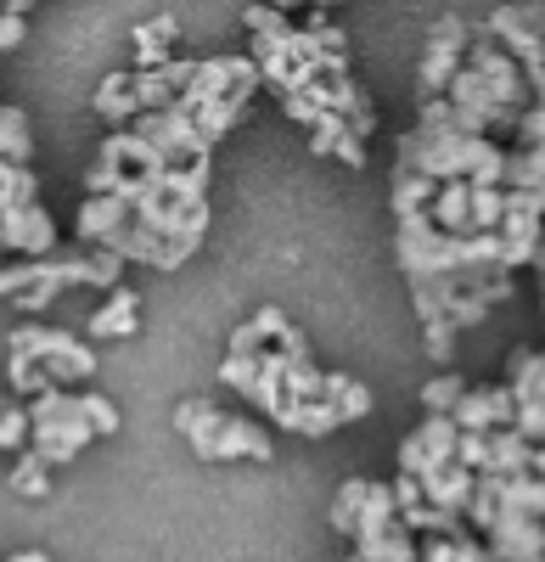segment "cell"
Wrapping results in <instances>:
<instances>
[{
    "instance_id": "obj_26",
    "label": "cell",
    "mask_w": 545,
    "mask_h": 562,
    "mask_svg": "<svg viewBox=\"0 0 545 562\" xmlns=\"http://www.w3.org/2000/svg\"><path fill=\"white\" fill-rule=\"evenodd\" d=\"M12 360H7V383H12V394L18 400H34L39 389H52L57 378L45 371V360H34V355H18V349H7Z\"/></svg>"
},
{
    "instance_id": "obj_13",
    "label": "cell",
    "mask_w": 545,
    "mask_h": 562,
    "mask_svg": "<svg viewBox=\"0 0 545 562\" xmlns=\"http://www.w3.org/2000/svg\"><path fill=\"white\" fill-rule=\"evenodd\" d=\"M507 186L545 198V68H534V102L507 140Z\"/></svg>"
},
{
    "instance_id": "obj_2",
    "label": "cell",
    "mask_w": 545,
    "mask_h": 562,
    "mask_svg": "<svg viewBox=\"0 0 545 562\" xmlns=\"http://www.w3.org/2000/svg\"><path fill=\"white\" fill-rule=\"evenodd\" d=\"M219 383L237 389L248 405H259L264 422H276L282 434L298 439H327L343 422L321 400L327 394V371L315 366L309 338L282 315V310H253L219 360Z\"/></svg>"
},
{
    "instance_id": "obj_21",
    "label": "cell",
    "mask_w": 545,
    "mask_h": 562,
    "mask_svg": "<svg viewBox=\"0 0 545 562\" xmlns=\"http://www.w3.org/2000/svg\"><path fill=\"white\" fill-rule=\"evenodd\" d=\"M96 119L107 124V130H118V124H129L135 113H141V90H135V68H124V74H107L102 85H96Z\"/></svg>"
},
{
    "instance_id": "obj_12",
    "label": "cell",
    "mask_w": 545,
    "mask_h": 562,
    "mask_svg": "<svg viewBox=\"0 0 545 562\" xmlns=\"http://www.w3.org/2000/svg\"><path fill=\"white\" fill-rule=\"evenodd\" d=\"M7 349L45 360V371H52L57 383H68V389L96 378V355H90V344L73 338V333H63V326H39V321H29V326H18V333L7 338Z\"/></svg>"
},
{
    "instance_id": "obj_15",
    "label": "cell",
    "mask_w": 545,
    "mask_h": 562,
    "mask_svg": "<svg viewBox=\"0 0 545 562\" xmlns=\"http://www.w3.org/2000/svg\"><path fill=\"white\" fill-rule=\"evenodd\" d=\"M507 383L518 394V428L529 439H545V349H512Z\"/></svg>"
},
{
    "instance_id": "obj_22",
    "label": "cell",
    "mask_w": 545,
    "mask_h": 562,
    "mask_svg": "<svg viewBox=\"0 0 545 562\" xmlns=\"http://www.w3.org/2000/svg\"><path fill=\"white\" fill-rule=\"evenodd\" d=\"M135 326H141V299L129 288H107V304L84 321V333L90 338H129Z\"/></svg>"
},
{
    "instance_id": "obj_16",
    "label": "cell",
    "mask_w": 545,
    "mask_h": 562,
    "mask_svg": "<svg viewBox=\"0 0 545 562\" xmlns=\"http://www.w3.org/2000/svg\"><path fill=\"white\" fill-rule=\"evenodd\" d=\"M450 416H456L462 428H478V434L512 428V422H518V394H512V383H467L462 405Z\"/></svg>"
},
{
    "instance_id": "obj_33",
    "label": "cell",
    "mask_w": 545,
    "mask_h": 562,
    "mask_svg": "<svg viewBox=\"0 0 545 562\" xmlns=\"http://www.w3.org/2000/svg\"><path fill=\"white\" fill-rule=\"evenodd\" d=\"M270 7H282V12H304V7H321V0H270Z\"/></svg>"
},
{
    "instance_id": "obj_11",
    "label": "cell",
    "mask_w": 545,
    "mask_h": 562,
    "mask_svg": "<svg viewBox=\"0 0 545 562\" xmlns=\"http://www.w3.org/2000/svg\"><path fill=\"white\" fill-rule=\"evenodd\" d=\"M90 439H102L96 416H90V394H68V383H52L29 400V445L52 467H68Z\"/></svg>"
},
{
    "instance_id": "obj_27",
    "label": "cell",
    "mask_w": 545,
    "mask_h": 562,
    "mask_svg": "<svg viewBox=\"0 0 545 562\" xmlns=\"http://www.w3.org/2000/svg\"><path fill=\"white\" fill-rule=\"evenodd\" d=\"M0 158H18V164L34 158L29 119H23V108H7V102H0Z\"/></svg>"
},
{
    "instance_id": "obj_7",
    "label": "cell",
    "mask_w": 545,
    "mask_h": 562,
    "mask_svg": "<svg viewBox=\"0 0 545 562\" xmlns=\"http://www.w3.org/2000/svg\"><path fill=\"white\" fill-rule=\"evenodd\" d=\"M394 164L433 180H507V140L450 119H417L405 135H394Z\"/></svg>"
},
{
    "instance_id": "obj_35",
    "label": "cell",
    "mask_w": 545,
    "mask_h": 562,
    "mask_svg": "<svg viewBox=\"0 0 545 562\" xmlns=\"http://www.w3.org/2000/svg\"><path fill=\"white\" fill-rule=\"evenodd\" d=\"M327 7H343V0H321V12H327Z\"/></svg>"
},
{
    "instance_id": "obj_14",
    "label": "cell",
    "mask_w": 545,
    "mask_h": 562,
    "mask_svg": "<svg viewBox=\"0 0 545 562\" xmlns=\"http://www.w3.org/2000/svg\"><path fill=\"white\" fill-rule=\"evenodd\" d=\"M467 34H473V23H467V18H456V12L433 18L428 45H422V63H417V102L444 97L450 74H456V68H462V57H467Z\"/></svg>"
},
{
    "instance_id": "obj_9",
    "label": "cell",
    "mask_w": 545,
    "mask_h": 562,
    "mask_svg": "<svg viewBox=\"0 0 545 562\" xmlns=\"http://www.w3.org/2000/svg\"><path fill=\"white\" fill-rule=\"evenodd\" d=\"M259 90H264V74H259L253 52H225V57H203V63H197L192 85L180 90L174 108L192 113V124L219 147V140L248 119V108H253Z\"/></svg>"
},
{
    "instance_id": "obj_24",
    "label": "cell",
    "mask_w": 545,
    "mask_h": 562,
    "mask_svg": "<svg viewBox=\"0 0 545 562\" xmlns=\"http://www.w3.org/2000/svg\"><path fill=\"white\" fill-rule=\"evenodd\" d=\"M332 411H338V422H360V416H372V389L366 383H354L349 371H327V394H321Z\"/></svg>"
},
{
    "instance_id": "obj_4",
    "label": "cell",
    "mask_w": 545,
    "mask_h": 562,
    "mask_svg": "<svg viewBox=\"0 0 545 562\" xmlns=\"http://www.w3.org/2000/svg\"><path fill=\"white\" fill-rule=\"evenodd\" d=\"M242 29H248V52H253L264 85L276 90V102L293 97V90H304L315 74L349 68V34L332 29L321 18V7H315L309 23H293V12L270 7V0H253V7L242 12Z\"/></svg>"
},
{
    "instance_id": "obj_10",
    "label": "cell",
    "mask_w": 545,
    "mask_h": 562,
    "mask_svg": "<svg viewBox=\"0 0 545 562\" xmlns=\"http://www.w3.org/2000/svg\"><path fill=\"white\" fill-rule=\"evenodd\" d=\"M174 434L197 450V461H270L276 445L253 416L225 411L214 400H180L174 405Z\"/></svg>"
},
{
    "instance_id": "obj_20",
    "label": "cell",
    "mask_w": 545,
    "mask_h": 562,
    "mask_svg": "<svg viewBox=\"0 0 545 562\" xmlns=\"http://www.w3.org/2000/svg\"><path fill=\"white\" fill-rule=\"evenodd\" d=\"M192 74H197V63H180V57H169L163 68H135L141 113H147V108H174V102H180V90L192 85Z\"/></svg>"
},
{
    "instance_id": "obj_31",
    "label": "cell",
    "mask_w": 545,
    "mask_h": 562,
    "mask_svg": "<svg viewBox=\"0 0 545 562\" xmlns=\"http://www.w3.org/2000/svg\"><path fill=\"white\" fill-rule=\"evenodd\" d=\"M529 270H534V281H540V310H545V237H540V248H534Z\"/></svg>"
},
{
    "instance_id": "obj_1",
    "label": "cell",
    "mask_w": 545,
    "mask_h": 562,
    "mask_svg": "<svg viewBox=\"0 0 545 562\" xmlns=\"http://www.w3.org/2000/svg\"><path fill=\"white\" fill-rule=\"evenodd\" d=\"M394 259L411 288L422 321H456L462 333L478 326L495 304L518 293V265L501 231L456 237L428 214H394Z\"/></svg>"
},
{
    "instance_id": "obj_30",
    "label": "cell",
    "mask_w": 545,
    "mask_h": 562,
    "mask_svg": "<svg viewBox=\"0 0 545 562\" xmlns=\"http://www.w3.org/2000/svg\"><path fill=\"white\" fill-rule=\"evenodd\" d=\"M29 12H7L0 7V52H12V45H23V34H29V23H23Z\"/></svg>"
},
{
    "instance_id": "obj_28",
    "label": "cell",
    "mask_w": 545,
    "mask_h": 562,
    "mask_svg": "<svg viewBox=\"0 0 545 562\" xmlns=\"http://www.w3.org/2000/svg\"><path fill=\"white\" fill-rule=\"evenodd\" d=\"M467 394V378H456L450 366H439V378L422 383V411H456Z\"/></svg>"
},
{
    "instance_id": "obj_19",
    "label": "cell",
    "mask_w": 545,
    "mask_h": 562,
    "mask_svg": "<svg viewBox=\"0 0 545 562\" xmlns=\"http://www.w3.org/2000/svg\"><path fill=\"white\" fill-rule=\"evenodd\" d=\"M495 34H501V45H507V52L518 57V63H529V68H545V34L523 18V7H518V0H501V7H495L489 18H484Z\"/></svg>"
},
{
    "instance_id": "obj_32",
    "label": "cell",
    "mask_w": 545,
    "mask_h": 562,
    "mask_svg": "<svg viewBox=\"0 0 545 562\" xmlns=\"http://www.w3.org/2000/svg\"><path fill=\"white\" fill-rule=\"evenodd\" d=\"M518 7H523V18H529V23L545 34V0H518Z\"/></svg>"
},
{
    "instance_id": "obj_6",
    "label": "cell",
    "mask_w": 545,
    "mask_h": 562,
    "mask_svg": "<svg viewBox=\"0 0 545 562\" xmlns=\"http://www.w3.org/2000/svg\"><path fill=\"white\" fill-rule=\"evenodd\" d=\"M467 524L489 546V557H507V562L545 557V479L534 467L478 473L473 501H467Z\"/></svg>"
},
{
    "instance_id": "obj_8",
    "label": "cell",
    "mask_w": 545,
    "mask_h": 562,
    "mask_svg": "<svg viewBox=\"0 0 545 562\" xmlns=\"http://www.w3.org/2000/svg\"><path fill=\"white\" fill-rule=\"evenodd\" d=\"M332 529L354 546L360 562H411V557H422L417 529L399 512L394 484H377V479H349L332 495Z\"/></svg>"
},
{
    "instance_id": "obj_25",
    "label": "cell",
    "mask_w": 545,
    "mask_h": 562,
    "mask_svg": "<svg viewBox=\"0 0 545 562\" xmlns=\"http://www.w3.org/2000/svg\"><path fill=\"white\" fill-rule=\"evenodd\" d=\"M12 495H23V501H45V495H52V461H45L34 445H23V456L12 467Z\"/></svg>"
},
{
    "instance_id": "obj_34",
    "label": "cell",
    "mask_w": 545,
    "mask_h": 562,
    "mask_svg": "<svg viewBox=\"0 0 545 562\" xmlns=\"http://www.w3.org/2000/svg\"><path fill=\"white\" fill-rule=\"evenodd\" d=\"M534 473H540V479H545V439H540V445H534Z\"/></svg>"
},
{
    "instance_id": "obj_18",
    "label": "cell",
    "mask_w": 545,
    "mask_h": 562,
    "mask_svg": "<svg viewBox=\"0 0 545 562\" xmlns=\"http://www.w3.org/2000/svg\"><path fill=\"white\" fill-rule=\"evenodd\" d=\"M129 220H135L129 198H118V192H84V203L73 214V237L79 243H113Z\"/></svg>"
},
{
    "instance_id": "obj_5",
    "label": "cell",
    "mask_w": 545,
    "mask_h": 562,
    "mask_svg": "<svg viewBox=\"0 0 545 562\" xmlns=\"http://www.w3.org/2000/svg\"><path fill=\"white\" fill-rule=\"evenodd\" d=\"M282 113L309 130V153L315 158H338L349 169L366 164V135H377V102L354 85L349 68L315 74L304 90L282 97Z\"/></svg>"
},
{
    "instance_id": "obj_23",
    "label": "cell",
    "mask_w": 545,
    "mask_h": 562,
    "mask_svg": "<svg viewBox=\"0 0 545 562\" xmlns=\"http://www.w3.org/2000/svg\"><path fill=\"white\" fill-rule=\"evenodd\" d=\"M174 40H180V23L163 12L152 23H135L129 29V45H135V68H163L174 57Z\"/></svg>"
},
{
    "instance_id": "obj_17",
    "label": "cell",
    "mask_w": 545,
    "mask_h": 562,
    "mask_svg": "<svg viewBox=\"0 0 545 562\" xmlns=\"http://www.w3.org/2000/svg\"><path fill=\"white\" fill-rule=\"evenodd\" d=\"M0 254H23V259H34V254H57V220L39 209V198L23 203L7 225H0Z\"/></svg>"
},
{
    "instance_id": "obj_29",
    "label": "cell",
    "mask_w": 545,
    "mask_h": 562,
    "mask_svg": "<svg viewBox=\"0 0 545 562\" xmlns=\"http://www.w3.org/2000/svg\"><path fill=\"white\" fill-rule=\"evenodd\" d=\"M456 338H462L456 321H422V349H428L433 366H450V360H456Z\"/></svg>"
},
{
    "instance_id": "obj_3",
    "label": "cell",
    "mask_w": 545,
    "mask_h": 562,
    "mask_svg": "<svg viewBox=\"0 0 545 562\" xmlns=\"http://www.w3.org/2000/svg\"><path fill=\"white\" fill-rule=\"evenodd\" d=\"M529 102H534V68L518 63L489 23H473L462 68L450 74L444 97L417 102V119H450L462 130L512 140V130L529 113Z\"/></svg>"
}]
</instances>
